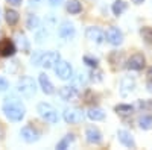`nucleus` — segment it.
<instances>
[{
  "mask_svg": "<svg viewBox=\"0 0 152 150\" xmlns=\"http://www.w3.org/2000/svg\"><path fill=\"white\" fill-rule=\"evenodd\" d=\"M2 111H3L5 117L11 121H21L24 118V114H26V108H24L23 103L15 97L5 99Z\"/></svg>",
  "mask_w": 152,
  "mask_h": 150,
  "instance_id": "f257e3e1",
  "label": "nucleus"
},
{
  "mask_svg": "<svg viewBox=\"0 0 152 150\" xmlns=\"http://www.w3.org/2000/svg\"><path fill=\"white\" fill-rule=\"evenodd\" d=\"M55 73H56V76L62 80H69L72 78V74H73V70H72V65L69 64V62L66 61H59L58 64L55 65Z\"/></svg>",
  "mask_w": 152,
  "mask_h": 150,
  "instance_id": "423d86ee",
  "label": "nucleus"
},
{
  "mask_svg": "<svg viewBox=\"0 0 152 150\" xmlns=\"http://www.w3.org/2000/svg\"><path fill=\"white\" fill-rule=\"evenodd\" d=\"M134 88H135V82L131 78H125L122 80V83H120V93H122V96H128L131 91H134Z\"/></svg>",
  "mask_w": 152,
  "mask_h": 150,
  "instance_id": "f3484780",
  "label": "nucleus"
},
{
  "mask_svg": "<svg viewBox=\"0 0 152 150\" xmlns=\"http://www.w3.org/2000/svg\"><path fill=\"white\" fill-rule=\"evenodd\" d=\"M6 2L12 6H20L21 5V0H6Z\"/></svg>",
  "mask_w": 152,
  "mask_h": 150,
  "instance_id": "7c9ffc66",
  "label": "nucleus"
},
{
  "mask_svg": "<svg viewBox=\"0 0 152 150\" xmlns=\"http://www.w3.org/2000/svg\"><path fill=\"white\" fill-rule=\"evenodd\" d=\"M148 91H149V93H152V80L148 83Z\"/></svg>",
  "mask_w": 152,
  "mask_h": 150,
  "instance_id": "2f4dec72",
  "label": "nucleus"
},
{
  "mask_svg": "<svg viewBox=\"0 0 152 150\" xmlns=\"http://www.w3.org/2000/svg\"><path fill=\"white\" fill-rule=\"evenodd\" d=\"M37 111H38V114H40V117L43 120H46L47 123H50V124H56L58 123V111L52 105H49V103H38Z\"/></svg>",
  "mask_w": 152,
  "mask_h": 150,
  "instance_id": "f03ea898",
  "label": "nucleus"
},
{
  "mask_svg": "<svg viewBox=\"0 0 152 150\" xmlns=\"http://www.w3.org/2000/svg\"><path fill=\"white\" fill-rule=\"evenodd\" d=\"M40 58H41V52H37L35 56H32V64L34 65H40Z\"/></svg>",
  "mask_w": 152,
  "mask_h": 150,
  "instance_id": "c85d7f7f",
  "label": "nucleus"
},
{
  "mask_svg": "<svg viewBox=\"0 0 152 150\" xmlns=\"http://www.w3.org/2000/svg\"><path fill=\"white\" fill-rule=\"evenodd\" d=\"M8 88H9V83H8V80H6L5 78L0 76V91H6Z\"/></svg>",
  "mask_w": 152,
  "mask_h": 150,
  "instance_id": "cd10ccee",
  "label": "nucleus"
},
{
  "mask_svg": "<svg viewBox=\"0 0 152 150\" xmlns=\"http://www.w3.org/2000/svg\"><path fill=\"white\" fill-rule=\"evenodd\" d=\"M114 111L120 115H129V114L134 112V106H131V105H117L116 108H114Z\"/></svg>",
  "mask_w": 152,
  "mask_h": 150,
  "instance_id": "b1692460",
  "label": "nucleus"
},
{
  "mask_svg": "<svg viewBox=\"0 0 152 150\" xmlns=\"http://www.w3.org/2000/svg\"><path fill=\"white\" fill-rule=\"evenodd\" d=\"M73 141H75V136H73L72 133H69V135H66L64 138H62V140L56 144V149H58V150H64V149H67Z\"/></svg>",
  "mask_w": 152,
  "mask_h": 150,
  "instance_id": "4be33fe9",
  "label": "nucleus"
},
{
  "mask_svg": "<svg viewBox=\"0 0 152 150\" xmlns=\"http://www.w3.org/2000/svg\"><path fill=\"white\" fill-rule=\"evenodd\" d=\"M20 135H21L23 141L28 143V144H32V143H35V141L40 140V135H38V132H37L34 128H31V126L23 128L21 132H20Z\"/></svg>",
  "mask_w": 152,
  "mask_h": 150,
  "instance_id": "9b49d317",
  "label": "nucleus"
},
{
  "mask_svg": "<svg viewBox=\"0 0 152 150\" xmlns=\"http://www.w3.org/2000/svg\"><path fill=\"white\" fill-rule=\"evenodd\" d=\"M64 120L69 124H78L84 120V112L79 108H66L64 109Z\"/></svg>",
  "mask_w": 152,
  "mask_h": 150,
  "instance_id": "39448f33",
  "label": "nucleus"
},
{
  "mask_svg": "<svg viewBox=\"0 0 152 150\" xmlns=\"http://www.w3.org/2000/svg\"><path fill=\"white\" fill-rule=\"evenodd\" d=\"M15 53V46L9 38H3L0 41V56L2 58H8Z\"/></svg>",
  "mask_w": 152,
  "mask_h": 150,
  "instance_id": "f8f14e48",
  "label": "nucleus"
},
{
  "mask_svg": "<svg viewBox=\"0 0 152 150\" xmlns=\"http://www.w3.org/2000/svg\"><path fill=\"white\" fill-rule=\"evenodd\" d=\"M38 24H40V20H38L37 15H31V17L28 18V28H29V29H32V30L37 29Z\"/></svg>",
  "mask_w": 152,
  "mask_h": 150,
  "instance_id": "a878e982",
  "label": "nucleus"
},
{
  "mask_svg": "<svg viewBox=\"0 0 152 150\" xmlns=\"http://www.w3.org/2000/svg\"><path fill=\"white\" fill-rule=\"evenodd\" d=\"M32 2H40V0H32Z\"/></svg>",
  "mask_w": 152,
  "mask_h": 150,
  "instance_id": "f704fd0d",
  "label": "nucleus"
},
{
  "mask_svg": "<svg viewBox=\"0 0 152 150\" xmlns=\"http://www.w3.org/2000/svg\"><path fill=\"white\" fill-rule=\"evenodd\" d=\"M138 126H140L142 129H145V130L152 129V117L151 115H142L140 118H138Z\"/></svg>",
  "mask_w": 152,
  "mask_h": 150,
  "instance_id": "5701e85b",
  "label": "nucleus"
},
{
  "mask_svg": "<svg viewBox=\"0 0 152 150\" xmlns=\"http://www.w3.org/2000/svg\"><path fill=\"white\" fill-rule=\"evenodd\" d=\"M5 20H6V23L9 24V26H14V24H17L18 20H20V14L14 9H8L5 12Z\"/></svg>",
  "mask_w": 152,
  "mask_h": 150,
  "instance_id": "a211bd4d",
  "label": "nucleus"
},
{
  "mask_svg": "<svg viewBox=\"0 0 152 150\" xmlns=\"http://www.w3.org/2000/svg\"><path fill=\"white\" fill-rule=\"evenodd\" d=\"M78 96V88L76 86H62L59 90V97L62 100H72Z\"/></svg>",
  "mask_w": 152,
  "mask_h": 150,
  "instance_id": "dca6fc26",
  "label": "nucleus"
},
{
  "mask_svg": "<svg viewBox=\"0 0 152 150\" xmlns=\"http://www.w3.org/2000/svg\"><path fill=\"white\" fill-rule=\"evenodd\" d=\"M84 62H85L87 65H90V67H97V59H93L90 56H85L84 58Z\"/></svg>",
  "mask_w": 152,
  "mask_h": 150,
  "instance_id": "bb28decb",
  "label": "nucleus"
},
{
  "mask_svg": "<svg viewBox=\"0 0 152 150\" xmlns=\"http://www.w3.org/2000/svg\"><path fill=\"white\" fill-rule=\"evenodd\" d=\"M61 61V56L58 52H46V53H41V58H40V65L44 67L46 70L49 68H55V65Z\"/></svg>",
  "mask_w": 152,
  "mask_h": 150,
  "instance_id": "20e7f679",
  "label": "nucleus"
},
{
  "mask_svg": "<svg viewBox=\"0 0 152 150\" xmlns=\"http://www.w3.org/2000/svg\"><path fill=\"white\" fill-rule=\"evenodd\" d=\"M132 2H134L135 5H142V3L145 2V0H132Z\"/></svg>",
  "mask_w": 152,
  "mask_h": 150,
  "instance_id": "473e14b6",
  "label": "nucleus"
},
{
  "mask_svg": "<svg viewBox=\"0 0 152 150\" xmlns=\"http://www.w3.org/2000/svg\"><path fill=\"white\" fill-rule=\"evenodd\" d=\"M117 138H119V141H120L125 147H129V149H134V147H135V141H134L132 135H131L129 132L119 130V132H117Z\"/></svg>",
  "mask_w": 152,
  "mask_h": 150,
  "instance_id": "2eb2a0df",
  "label": "nucleus"
},
{
  "mask_svg": "<svg viewBox=\"0 0 152 150\" xmlns=\"http://www.w3.org/2000/svg\"><path fill=\"white\" fill-rule=\"evenodd\" d=\"M87 115H88V118L93 120V121H100V120L105 118V112L102 109H99V108H91V109H88Z\"/></svg>",
  "mask_w": 152,
  "mask_h": 150,
  "instance_id": "6ab92c4d",
  "label": "nucleus"
},
{
  "mask_svg": "<svg viewBox=\"0 0 152 150\" xmlns=\"http://www.w3.org/2000/svg\"><path fill=\"white\" fill-rule=\"evenodd\" d=\"M67 11L70 12V14H79V12L82 11V5L79 0H69L67 2Z\"/></svg>",
  "mask_w": 152,
  "mask_h": 150,
  "instance_id": "aec40b11",
  "label": "nucleus"
},
{
  "mask_svg": "<svg viewBox=\"0 0 152 150\" xmlns=\"http://www.w3.org/2000/svg\"><path fill=\"white\" fill-rule=\"evenodd\" d=\"M85 136H87V141L88 143H91V144H100L102 143V133H100V130L94 126L91 128H87L85 130Z\"/></svg>",
  "mask_w": 152,
  "mask_h": 150,
  "instance_id": "ddd939ff",
  "label": "nucleus"
},
{
  "mask_svg": "<svg viewBox=\"0 0 152 150\" xmlns=\"http://www.w3.org/2000/svg\"><path fill=\"white\" fill-rule=\"evenodd\" d=\"M105 40L111 44V46H120L123 43V35L119 30V28H110L105 33Z\"/></svg>",
  "mask_w": 152,
  "mask_h": 150,
  "instance_id": "6e6552de",
  "label": "nucleus"
},
{
  "mask_svg": "<svg viewBox=\"0 0 152 150\" xmlns=\"http://www.w3.org/2000/svg\"><path fill=\"white\" fill-rule=\"evenodd\" d=\"M149 76H152V68L149 70Z\"/></svg>",
  "mask_w": 152,
  "mask_h": 150,
  "instance_id": "72a5a7b5",
  "label": "nucleus"
},
{
  "mask_svg": "<svg viewBox=\"0 0 152 150\" xmlns=\"http://www.w3.org/2000/svg\"><path fill=\"white\" fill-rule=\"evenodd\" d=\"M143 40H146V43H152V29L151 28H143L140 30Z\"/></svg>",
  "mask_w": 152,
  "mask_h": 150,
  "instance_id": "393cba45",
  "label": "nucleus"
},
{
  "mask_svg": "<svg viewBox=\"0 0 152 150\" xmlns=\"http://www.w3.org/2000/svg\"><path fill=\"white\" fill-rule=\"evenodd\" d=\"M64 0H49V5L50 6H53V8H56V6H59Z\"/></svg>",
  "mask_w": 152,
  "mask_h": 150,
  "instance_id": "c756f323",
  "label": "nucleus"
},
{
  "mask_svg": "<svg viewBox=\"0 0 152 150\" xmlns=\"http://www.w3.org/2000/svg\"><path fill=\"white\" fill-rule=\"evenodd\" d=\"M145 67V56L140 55V53H135L132 55L128 62H126V68L128 70H134V71H138V70H142Z\"/></svg>",
  "mask_w": 152,
  "mask_h": 150,
  "instance_id": "1a4fd4ad",
  "label": "nucleus"
},
{
  "mask_svg": "<svg viewBox=\"0 0 152 150\" xmlns=\"http://www.w3.org/2000/svg\"><path fill=\"white\" fill-rule=\"evenodd\" d=\"M126 6H128V5H126L123 0H116V2L113 3V8H111V9H113V14L117 15V17L122 15L123 12L126 11Z\"/></svg>",
  "mask_w": 152,
  "mask_h": 150,
  "instance_id": "412c9836",
  "label": "nucleus"
},
{
  "mask_svg": "<svg viewBox=\"0 0 152 150\" xmlns=\"http://www.w3.org/2000/svg\"><path fill=\"white\" fill-rule=\"evenodd\" d=\"M38 80H40V86H41V90H43L44 94H53L55 93V86H53L52 82H50V79H49V76L46 73H41L40 78H38Z\"/></svg>",
  "mask_w": 152,
  "mask_h": 150,
  "instance_id": "4468645a",
  "label": "nucleus"
},
{
  "mask_svg": "<svg viewBox=\"0 0 152 150\" xmlns=\"http://www.w3.org/2000/svg\"><path fill=\"white\" fill-rule=\"evenodd\" d=\"M85 36H87V40H90L96 44H102L105 41V32L100 30L99 28H87Z\"/></svg>",
  "mask_w": 152,
  "mask_h": 150,
  "instance_id": "0eeeda50",
  "label": "nucleus"
},
{
  "mask_svg": "<svg viewBox=\"0 0 152 150\" xmlns=\"http://www.w3.org/2000/svg\"><path fill=\"white\" fill-rule=\"evenodd\" d=\"M58 33H59L61 38L72 40L73 36H75V33H76V30H75V26H73L70 21H62L61 26H59V29H58Z\"/></svg>",
  "mask_w": 152,
  "mask_h": 150,
  "instance_id": "9d476101",
  "label": "nucleus"
},
{
  "mask_svg": "<svg viewBox=\"0 0 152 150\" xmlns=\"http://www.w3.org/2000/svg\"><path fill=\"white\" fill-rule=\"evenodd\" d=\"M17 91L21 96H24V97H32L35 94V91H37V86H35L34 79L29 78V76L21 78L18 80V83H17Z\"/></svg>",
  "mask_w": 152,
  "mask_h": 150,
  "instance_id": "7ed1b4c3",
  "label": "nucleus"
}]
</instances>
